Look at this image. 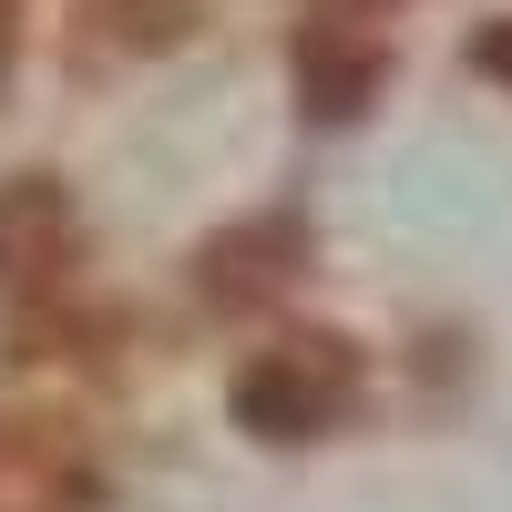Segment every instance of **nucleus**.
Listing matches in <instances>:
<instances>
[{"label": "nucleus", "instance_id": "f257e3e1", "mask_svg": "<svg viewBox=\"0 0 512 512\" xmlns=\"http://www.w3.org/2000/svg\"><path fill=\"white\" fill-rule=\"evenodd\" d=\"M338 390H349V359H338L328 338H287V349H267L246 369L236 410L267 420V431H318V420L338 410Z\"/></svg>", "mask_w": 512, "mask_h": 512}]
</instances>
